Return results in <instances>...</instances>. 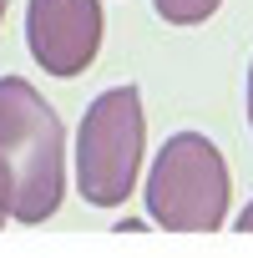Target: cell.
Instances as JSON below:
<instances>
[{"mask_svg":"<svg viewBox=\"0 0 253 258\" xmlns=\"http://www.w3.org/2000/svg\"><path fill=\"white\" fill-rule=\"evenodd\" d=\"M0 223H11V213H6V208H0Z\"/></svg>","mask_w":253,"mask_h":258,"instance_id":"9c48e42d","label":"cell"},{"mask_svg":"<svg viewBox=\"0 0 253 258\" xmlns=\"http://www.w3.org/2000/svg\"><path fill=\"white\" fill-rule=\"evenodd\" d=\"M147 152V116L137 86H106L76 126V192L91 208H121Z\"/></svg>","mask_w":253,"mask_h":258,"instance_id":"7a4b0ae2","label":"cell"},{"mask_svg":"<svg viewBox=\"0 0 253 258\" xmlns=\"http://www.w3.org/2000/svg\"><path fill=\"white\" fill-rule=\"evenodd\" d=\"M66 198V126L26 81L0 76V208L16 223L56 218Z\"/></svg>","mask_w":253,"mask_h":258,"instance_id":"6da1fadb","label":"cell"},{"mask_svg":"<svg viewBox=\"0 0 253 258\" xmlns=\"http://www.w3.org/2000/svg\"><path fill=\"white\" fill-rule=\"evenodd\" d=\"M26 46L46 76H81L101 51V0H31Z\"/></svg>","mask_w":253,"mask_h":258,"instance_id":"277c9868","label":"cell"},{"mask_svg":"<svg viewBox=\"0 0 253 258\" xmlns=\"http://www.w3.org/2000/svg\"><path fill=\"white\" fill-rule=\"evenodd\" d=\"M233 177L203 132H177L157 147L147 177V213L167 233H218L228 223Z\"/></svg>","mask_w":253,"mask_h":258,"instance_id":"3957f363","label":"cell"},{"mask_svg":"<svg viewBox=\"0 0 253 258\" xmlns=\"http://www.w3.org/2000/svg\"><path fill=\"white\" fill-rule=\"evenodd\" d=\"M248 126H253V66H248Z\"/></svg>","mask_w":253,"mask_h":258,"instance_id":"52a82bcc","label":"cell"},{"mask_svg":"<svg viewBox=\"0 0 253 258\" xmlns=\"http://www.w3.org/2000/svg\"><path fill=\"white\" fill-rule=\"evenodd\" d=\"M6 6H11V0H0V21H6Z\"/></svg>","mask_w":253,"mask_h":258,"instance_id":"ba28073f","label":"cell"},{"mask_svg":"<svg viewBox=\"0 0 253 258\" xmlns=\"http://www.w3.org/2000/svg\"><path fill=\"white\" fill-rule=\"evenodd\" d=\"M233 228H238V233H253V203L238 213V223H233Z\"/></svg>","mask_w":253,"mask_h":258,"instance_id":"8992f818","label":"cell"},{"mask_svg":"<svg viewBox=\"0 0 253 258\" xmlns=\"http://www.w3.org/2000/svg\"><path fill=\"white\" fill-rule=\"evenodd\" d=\"M223 0H152V11L167 21V26H203L208 16H218Z\"/></svg>","mask_w":253,"mask_h":258,"instance_id":"5b68a950","label":"cell"}]
</instances>
